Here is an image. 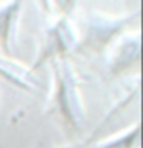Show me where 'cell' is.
Instances as JSON below:
<instances>
[{
	"mask_svg": "<svg viewBox=\"0 0 143 148\" xmlns=\"http://www.w3.org/2000/svg\"><path fill=\"white\" fill-rule=\"evenodd\" d=\"M54 71V91L51 96V110L59 116L67 133H77L84 116L81 96L73 66L66 59L52 61Z\"/></svg>",
	"mask_w": 143,
	"mask_h": 148,
	"instance_id": "cell-1",
	"label": "cell"
},
{
	"mask_svg": "<svg viewBox=\"0 0 143 148\" xmlns=\"http://www.w3.org/2000/svg\"><path fill=\"white\" fill-rule=\"evenodd\" d=\"M74 42H76V37H74L71 22L66 17H61L46 32V42L42 46V52L39 56L37 66L47 59H51V61L64 59V54L74 46Z\"/></svg>",
	"mask_w": 143,
	"mask_h": 148,
	"instance_id": "cell-2",
	"label": "cell"
},
{
	"mask_svg": "<svg viewBox=\"0 0 143 148\" xmlns=\"http://www.w3.org/2000/svg\"><path fill=\"white\" fill-rule=\"evenodd\" d=\"M20 5H22L20 2H12V3H5L3 7H0V51L5 54V57L12 54L10 39L14 36Z\"/></svg>",
	"mask_w": 143,
	"mask_h": 148,
	"instance_id": "cell-3",
	"label": "cell"
},
{
	"mask_svg": "<svg viewBox=\"0 0 143 148\" xmlns=\"http://www.w3.org/2000/svg\"><path fill=\"white\" fill-rule=\"evenodd\" d=\"M0 76L27 91H37V83L32 81L30 71L9 57H0Z\"/></svg>",
	"mask_w": 143,
	"mask_h": 148,
	"instance_id": "cell-4",
	"label": "cell"
},
{
	"mask_svg": "<svg viewBox=\"0 0 143 148\" xmlns=\"http://www.w3.org/2000/svg\"><path fill=\"white\" fill-rule=\"evenodd\" d=\"M138 125H135L133 130H128L125 131L123 135H118L116 138L108 140L106 143L99 145L98 148H131L133 145H136V140H138Z\"/></svg>",
	"mask_w": 143,
	"mask_h": 148,
	"instance_id": "cell-5",
	"label": "cell"
}]
</instances>
